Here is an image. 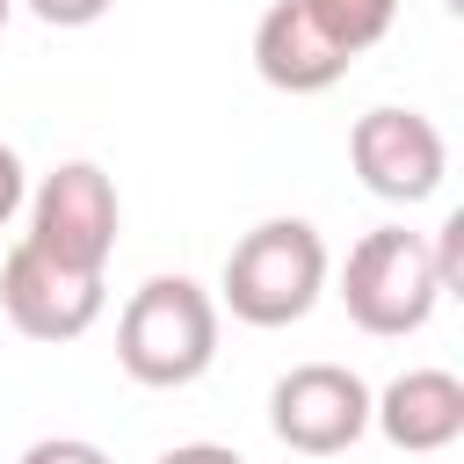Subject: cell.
Returning <instances> with one entry per match:
<instances>
[{"instance_id": "cell-1", "label": "cell", "mask_w": 464, "mask_h": 464, "mask_svg": "<svg viewBox=\"0 0 464 464\" xmlns=\"http://www.w3.org/2000/svg\"><path fill=\"white\" fill-rule=\"evenodd\" d=\"M116 362L145 392H181L218 362V297L188 276H152L116 319Z\"/></svg>"}, {"instance_id": "cell-2", "label": "cell", "mask_w": 464, "mask_h": 464, "mask_svg": "<svg viewBox=\"0 0 464 464\" xmlns=\"http://www.w3.org/2000/svg\"><path fill=\"white\" fill-rule=\"evenodd\" d=\"M225 312L246 326H297L326 290V239L304 218H261L225 254Z\"/></svg>"}, {"instance_id": "cell-3", "label": "cell", "mask_w": 464, "mask_h": 464, "mask_svg": "<svg viewBox=\"0 0 464 464\" xmlns=\"http://www.w3.org/2000/svg\"><path fill=\"white\" fill-rule=\"evenodd\" d=\"M341 304L362 334L377 341H399V334H420L428 312L442 304V276H435V254H428V232H406V225H377L348 246L341 261Z\"/></svg>"}, {"instance_id": "cell-4", "label": "cell", "mask_w": 464, "mask_h": 464, "mask_svg": "<svg viewBox=\"0 0 464 464\" xmlns=\"http://www.w3.org/2000/svg\"><path fill=\"white\" fill-rule=\"evenodd\" d=\"M116 225H123V203H116V181L94 167V160H65L36 181L29 196V246L65 261V268H87L102 276L109 254H116Z\"/></svg>"}, {"instance_id": "cell-5", "label": "cell", "mask_w": 464, "mask_h": 464, "mask_svg": "<svg viewBox=\"0 0 464 464\" xmlns=\"http://www.w3.org/2000/svg\"><path fill=\"white\" fill-rule=\"evenodd\" d=\"M268 428L297 457H341L370 435V384L348 362H297L268 392Z\"/></svg>"}, {"instance_id": "cell-6", "label": "cell", "mask_w": 464, "mask_h": 464, "mask_svg": "<svg viewBox=\"0 0 464 464\" xmlns=\"http://www.w3.org/2000/svg\"><path fill=\"white\" fill-rule=\"evenodd\" d=\"M348 167L362 174L370 196L384 203H428L450 174V145L420 109H362L348 130Z\"/></svg>"}, {"instance_id": "cell-7", "label": "cell", "mask_w": 464, "mask_h": 464, "mask_svg": "<svg viewBox=\"0 0 464 464\" xmlns=\"http://www.w3.org/2000/svg\"><path fill=\"white\" fill-rule=\"evenodd\" d=\"M102 304H109V290H102V276H87V268H65V261H51V254H36L29 239L22 246H7V261H0V312L14 319V334H29V341H80L94 319H102Z\"/></svg>"}, {"instance_id": "cell-8", "label": "cell", "mask_w": 464, "mask_h": 464, "mask_svg": "<svg viewBox=\"0 0 464 464\" xmlns=\"http://www.w3.org/2000/svg\"><path fill=\"white\" fill-rule=\"evenodd\" d=\"M370 428L406 457H435L464 435V384L450 370H399L370 399Z\"/></svg>"}, {"instance_id": "cell-9", "label": "cell", "mask_w": 464, "mask_h": 464, "mask_svg": "<svg viewBox=\"0 0 464 464\" xmlns=\"http://www.w3.org/2000/svg\"><path fill=\"white\" fill-rule=\"evenodd\" d=\"M254 72H261L276 94H326V87L348 72V58L304 22L297 0H276V7L254 22Z\"/></svg>"}, {"instance_id": "cell-10", "label": "cell", "mask_w": 464, "mask_h": 464, "mask_svg": "<svg viewBox=\"0 0 464 464\" xmlns=\"http://www.w3.org/2000/svg\"><path fill=\"white\" fill-rule=\"evenodd\" d=\"M304 7V22L355 65L362 51H377L384 36H392V22H399V0H297Z\"/></svg>"}, {"instance_id": "cell-11", "label": "cell", "mask_w": 464, "mask_h": 464, "mask_svg": "<svg viewBox=\"0 0 464 464\" xmlns=\"http://www.w3.org/2000/svg\"><path fill=\"white\" fill-rule=\"evenodd\" d=\"M428 254H435V276H442V290H457V283H464V210H450V218L435 225Z\"/></svg>"}, {"instance_id": "cell-12", "label": "cell", "mask_w": 464, "mask_h": 464, "mask_svg": "<svg viewBox=\"0 0 464 464\" xmlns=\"http://www.w3.org/2000/svg\"><path fill=\"white\" fill-rule=\"evenodd\" d=\"M44 29H87V22H102L116 0H22Z\"/></svg>"}, {"instance_id": "cell-13", "label": "cell", "mask_w": 464, "mask_h": 464, "mask_svg": "<svg viewBox=\"0 0 464 464\" xmlns=\"http://www.w3.org/2000/svg\"><path fill=\"white\" fill-rule=\"evenodd\" d=\"M22 464H109V450H94L80 435H44V442L22 450Z\"/></svg>"}, {"instance_id": "cell-14", "label": "cell", "mask_w": 464, "mask_h": 464, "mask_svg": "<svg viewBox=\"0 0 464 464\" xmlns=\"http://www.w3.org/2000/svg\"><path fill=\"white\" fill-rule=\"evenodd\" d=\"M152 464H246V457L225 450V442H174V450H160Z\"/></svg>"}, {"instance_id": "cell-15", "label": "cell", "mask_w": 464, "mask_h": 464, "mask_svg": "<svg viewBox=\"0 0 464 464\" xmlns=\"http://www.w3.org/2000/svg\"><path fill=\"white\" fill-rule=\"evenodd\" d=\"M22 203H29V181H22V160H14L7 145H0V225H7V218H14Z\"/></svg>"}, {"instance_id": "cell-16", "label": "cell", "mask_w": 464, "mask_h": 464, "mask_svg": "<svg viewBox=\"0 0 464 464\" xmlns=\"http://www.w3.org/2000/svg\"><path fill=\"white\" fill-rule=\"evenodd\" d=\"M7 14H14V0H0V29H7Z\"/></svg>"}]
</instances>
